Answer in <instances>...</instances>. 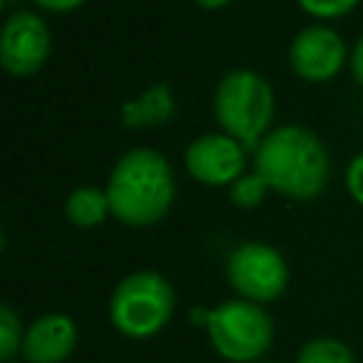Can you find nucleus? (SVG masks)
I'll return each instance as SVG.
<instances>
[{"label":"nucleus","mask_w":363,"mask_h":363,"mask_svg":"<svg viewBox=\"0 0 363 363\" xmlns=\"http://www.w3.org/2000/svg\"><path fill=\"white\" fill-rule=\"evenodd\" d=\"M199 6H204V9H221V6H227L230 0H196Z\"/></svg>","instance_id":"20"},{"label":"nucleus","mask_w":363,"mask_h":363,"mask_svg":"<svg viewBox=\"0 0 363 363\" xmlns=\"http://www.w3.org/2000/svg\"><path fill=\"white\" fill-rule=\"evenodd\" d=\"M105 193L111 213L119 221L130 227H147L159 221L173 204V170L162 153L150 147H133L113 164Z\"/></svg>","instance_id":"2"},{"label":"nucleus","mask_w":363,"mask_h":363,"mask_svg":"<svg viewBox=\"0 0 363 363\" xmlns=\"http://www.w3.org/2000/svg\"><path fill=\"white\" fill-rule=\"evenodd\" d=\"M295 363H357L352 349L337 337H312L301 346Z\"/></svg>","instance_id":"13"},{"label":"nucleus","mask_w":363,"mask_h":363,"mask_svg":"<svg viewBox=\"0 0 363 363\" xmlns=\"http://www.w3.org/2000/svg\"><path fill=\"white\" fill-rule=\"evenodd\" d=\"M258 363H275V360H258Z\"/></svg>","instance_id":"21"},{"label":"nucleus","mask_w":363,"mask_h":363,"mask_svg":"<svg viewBox=\"0 0 363 363\" xmlns=\"http://www.w3.org/2000/svg\"><path fill=\"white\" fill-rule=\"evenodd\" d=\"M108 213H111L108 193L94 190V187H79L65 201V216L77 227H96V224L105 221Z\"/></svg>","instance_id":"11"},{"label":"nucleus","mask_w":363,"mask_h":363,"mask_svg":"<svg viewBox=\"0 0 363 363\" xmlns=\"http://www.w3.org/2000/svg\"><path fill=\"white\" fill-rule=\"evenodd\" d=\"M184 164L204 184H227L241 179L244 145L227 133H204L190 142L184 153Z\"/></svg>","instance_id":"8"},{"label":"nucleus","mask_w":363,"mask_h":363,"mask_svg":"<svg viewBox=\"0 0 363 363\" xmlns=\"http://www.w3.org/2000/svg\"><path fill=\"white\" fill-rule=\"evenodd\" d=\"M227 281L230 286L252 303H269L284 295L289 284V269L284 255L269 244H241L227 258Z\"/></svg>","instance_id":"6"},{"label":"nucleus","mask_w":363,"mask_h":363,"mask_svg":"<svg viewBox=\"0 0 363 363\" xmlns=\"http://www.w3.org/2000/svg\"><path fill=\"white\" fill-rule=\"evenodd\" d=\"M34 3H40V6H45L51 11H71V9L82 6L85 0H34Z\"/></svg>","instance_id":"18"},{"label":"nucleus","mask_w":363,"mask_h":363,"mask_svg":"<svg viewBox=\"0 0 363 363\" xmlns=\"http://www.w3.org/2000/svg\"><path fill=\"white\" fill-rule=\"evenodd\" d=\"M77 349V323L62 312L40 315L23 337L20 354L28 363H62Z\"/></svg>","instance_id":"10"},{"label":"nucleus","mask_w":363,"mask_h":363,"mask_svg":"<svg viewBox=\"0 0 363 363\" xmlns=\"http://www.w3.org/2000/svg\"><path fill=\"white\" fill-rule=\"evenodd\" d=\"M173 111V99L164 85H153L142 99L125 105V125H150L167 119Z\"/></svg>","instance_id":"12"},{"label":"nucleus","mask_w":363,"mask_h":363,"mask_svg":"<svg viewBox=\"0 0 363 363\" xmlns=\"http://www.w3.org/2000/svg\"><path fill=\"white\" fill-rule=\"evenodd\" d=\"M48 48H51V34L43 17L31 11H17L6 20L0 40V62L9 74L14 77L34 74L45 62Z\"/></svg>","instance_id":"7"},{"label":"nucleus","mask_w":363,"mask_h":363,"mask_svg":"<svg viewBox=\"0 0 363 363\" xmlns=\"http://www.w3.org/2000/svg\"><path fill=\"white\" fill-rule=\"evenodd\" d=\"M343 40L337 31L326 28V26H309L303 28L289 48V62L295 68V74H301L303 79H329L340 71L343 65Z\"/></svg>","instance_id":"9"},{"label":"nucleus","mask_w":363,"mask_h":363,"mask_svg":"<svg viewBox=\"0 0 363 363\" xmlns=\"http://www.w3.org/2000/svg\"><path fill=\"white\" fill-rule=\"evenodd\" d=\"M173 306L176 295L170 281L153 269H139L116 284L108 303V318L119 335L130 340H147L167 326Z\"/></svg>","instance_id":"3"},{"label":"nucleus","mask_w":363,"mask_h":363,"mask_svg":"<svg viewBox=\"0 0 363 363\" xmlns=\"http://www.w3.org/2000/svg\"><path fill=\"white\" fill-rule=\"evenodd\" d=\"M255 173L267 187L284 196L312 199L329 179V156L309 128L284 125L261 139L255 150Z\"/></svg>","instance_id":"1"},{"label":"nucleus","mask_w":363,"mask_h":363,"mask_svg":"<svg viewBox=\"0 0 363 363\" xmlns=\"http://www.w3.org/2000/svg\"><path fill=\"white\" fill-rule=\"evenodd\" d=\"M352 71H354V79L363 85V37H360L357 45H354V54H352Z\"/></svg>","instance_id":"19"},{"label":"nucleus","mask_w":363,"mask_h":363,"mask_svg":"<svg viewBox=\"0 0 363 363\" xmlns=\"http://www.w3.org/2000/svg\"><path fill=\"white\" fill-rule=\"evenodd\" d=\"M207 337L218 357L230 363H258L272 346L275 326L261 303L233 298L210 309Z\"/></svg>","instance_id":"5"},{"label":"nucleus","mask_w":363,"mask_h":363,"mask_svg":"<svg viewBox=\"0 0 363 363\" xmlns=\"http://www.w3.org/2000/svg\"><path fill=\"white\" fill-rule=\"evenodd\" d=\"M346 184H349V193L354 196V201L363 204V153H357L349 167H346Z\"/></svg>","instance_id":"17"},{"label":"nucleus","mask_w":363,"mask_h":363,"mask_svg":"<svg viewBox=\"0 0 363 363\" xmlns=\"http://www.w3.org/2000/svg\"><path fill=\"white\" fill-rule=\"evenodd\" d=\"M309 14L315 17H340L346 14L357 0H298Z\"/></svg>","instance_id":"16"},{"label":"nucleus","mask_w":363,"mask_h":363,"mask_svg":"<svg viewBox=\"0 0 363 363\" xmlns=\"http://www.w3.org/2000/svg\"><path fill=\"white\" fill-rule=\"evenodd\" d=\"M23 323L11 306H0V360H11L23 349Z\"/></svg>","instance_id":"14"},{"label":"nucleus","mask_w":363,"mask_h":363,"mask_svg":"<svg viewBox=\"0 0 363 363\" xmlns=\"http://www.w3.org/2000/svg\"><path fill=\"white\" fill-rule=\"evenodd\" d=\"M264 193H267V182L258 173H247V176L235 179L230 187V199L235 207H255V204H261Z\"/></svg>","instance_id":"15"},{"label":"nucleus","mask_w":363,"mask_h":363,"mask_svg":"<svg viewBox=\"0 0 363 363\" xmlns=\"http://www.w3.org/2000/svg\"><path fill=\"white\" fill-rule=\"evenodd\" d=\"M272 91L267 79L250 68L230 71L216 88V119L244 147H255L272 122Z\"/></svg>","instance_id":"4"}]
</instances>
